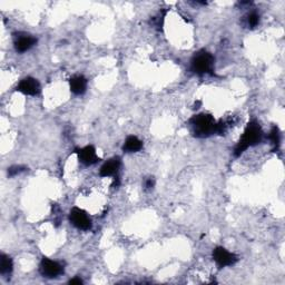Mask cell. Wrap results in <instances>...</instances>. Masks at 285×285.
I'll return each mask as SVG.
<instances>
[{
  "mask_svg": "<svg viewBox=\"0 0 285 285\" xmlns=\"http://www.w3.org/2000/svg\"><path fill=\"white\" fill-rule=\"evenodd\" d=\"M262 136H263V132H262L260 124L255 120L251 121V123L246 126L241 139H239L236 147H235L234 155L239 156L241 154L245 152L248 147L255 146V145L261 142Z\"/></svg>",
  "mask_w": 285,
  "mask_h": 285,
  "instance_id": "6da1fadb",
  "label": "cell"
},
{
  "mask_svg": "<svg viewBox=\"0 0 285 285\" xmlns=\"http://www.w3.org/2000/svg\"><path fill=\"white\" fill-rule=\"evenodd\" d=\"M189 123L192 125L193 133L197 137H207L216 133L217 123L214 117L210 114L195 115L189 120Z\"/></svg>",
  "mask_w": 285,
  "mask_h": 285,
  "instance_id": "7a4b0ae2",
  "label": "cell"
},
{
  "mask_svg": "<svg viewBox=\"0 0 285 285\" xmlns=\"http://www.w3.org/2000/svg\"><path fill=\"white\" fill-rule=\"evenodd\" d=\"M214 67V57L209 52L202 51L195 54L191 61V69L197 75L212 74Z\"/></svg>",
  "mask_w": 285,
  "mask_h": 285,
  "instance_id": "3957f363",
  "label": "cell"
},
{
  "mask_svg": "<svg viewBox=\"0 0 285 285\" xmlns=\"http://www.w3.org/2000/svg\"><path fill=\"white\" fill-rule=\"evenodd\" d=\"M69 220L71 224L76 226L77 228L83 230H88L92 228V220H90V217L84 210L78 209V207H74L70 211Z\"/></svg>",
  "mask_w": 285,
  "mask_h": 285,
  "instance_id": "277c9868",
  "label": "cell"
},
{
  "mask_svg": "<svg viewBox=\"0 0 285 285\" xmlns=\"http://www.w3.org/2000/svg\"><path fill=\"white\" fill-rule=\"evenodd\" d=\"M40 273L45 278L54 279L64 273V268L58 262L44 257L42 263H40Z\"/></svg>",
  "mask_w": 285,
  "mask_h": 285,
  "instance_id": "5b68a950",
  "label": "cell"
},
{
  "mask_svg": "<svg viewBox=\"0 0 285 285\" xmlns=\"http://www.w3.org/2000/svg\"><path fill=\"white\" fill-rule=\"evenodd\" d=\"M213 259L216 262V264L220 268H225V266H230L235 264L237 261V257L233 253L225 250L224 247H216L213 251Z\"/></svg>",
  "mask_w": 285,
  "mask_h": 285,
  "instance_id": "8992f818",
  "label": "cell"
},
{
  "mask_svg": "<svg viewBox=\"0 0 285 285\" xmlns=\"http://www.w3.org/2000/svg\"><path fill=\"white\" fill-rule=\"evenodd\" d=\"M17 90L29 96H36L40 92V85L37 79L33 77H26L17 86Z\"/></svg>",
  "mask_w": 285,
  "mask_h": 285,
  "instance_id": "52a82bcc",
  "label": "cell"
},
{
  "mask_svg": "<svg viewBox=\"0 0 285 285\" xmlns=\"http://www.w3.org/2000/svg\"><path fill=\"white\" fill-rule=\"evenodd\" d=\"M37 39L27 34H17L15 36V48L18 53H25L36 45Z\"/></svg>",
  "mask_w": 285,
  "mask_h": 285,
  "instance_id": "ba28073f",
  "label": "cell"
},
{
  "mask_svg": "<svg viewBox=\"0 0 285 285\" xmlns=\"http://www.w3.org/2000/svg\"><path fill=\"white\" fill-rule=\"evenodd\" d=\"M76 153L78 154V158L80 163H83L84 165H94L99 161V157L96 154V149L93 146H86L84 148L77 149Z\"/></svg>",
  "mask_w": 285,
  "mask_h": 285,
  "instance_id": "9c48e42d",
  "label": "cell"
},
{
  "mask_svg": "<svg viewBox=\"0 0 285 285\" xmlns=\"http://www.w3.org/2000/svg\"><path fill=\"white\" fill-rule=\"evenodd\" d=\"M120 167V160L118 157L112 158L107 161L101 169V176L102 177H110V176H115L118 173Z\"/></svg>",
  "mask_w": 285,
  "mask_h": 285,
  "instance_id": "30bf717a",
  "label": "cell"
},
{
  "mask_svg": "<svg viewBox=\"0 0 285 285\" xmlns=\"http://www.w3.org/2000/svg\"><path fill=\"white\" fill-rule=\"evenodd\" d=\"M69 86L71 93L75 95H83L87 88V79L81 75L74 76L69 80Z\"/></svg>",
  "mask_w": 285,
  "mask_h": 285,
  "instance_id": "8fae6325",
  "label": "cell"
},
{
  "mask_svg": "<svg viewBox=\"0 0 285 285\" xmlns=\"http://www.w3.org/2000/svg\"><path fill=\"white\" fill-rule=\"evenodd\" d=\"M143 148V142L136 136H129L124 143L123 149L126 153H135Z\"/></svg>",
  "mask_w": 285,
  "mask_h": 285,
  "instance_id": "7c38bea8",
  "label": "cell"
},
{
  "mask_svg": "<svg viewBox=\"0 0 285 285\" xmlns=\"http://www.w3.org/2000/svg\"><path fill=\"white\" fill-rule=\"evenodd\" d=\"M12 271V260L6 254L0 255V272L2 275L11 273Z\"/></svg>",
  "mask_w": 285,
  "mask_h": 285,
  "instance_id": "4fadbf2b",
  "label": "cell"
},
{
  "mask_svg": "<svg viewBox=\"0 0 285 285\" xmlns=\"http://www.w3.org/2000/svg\"><path fill=\"white\" fill-rule=\"evenodd\" d=\"M246 21H247V25H248V27H250V28H254V27L259 25L260 16L257 15L256 12H251L250 15L247 16Z\"/></svg>",
  "mask_w": 285,
  "mask_h": 285,
  "instance_id": "5bb4252c",
  "label": "cell"
},
{
  "mask_svg": "<svg viewBox=\"0 0 285 285\" xmlns=\"http://www.w3.org/2000/svg\"><path fill=\"white\" fill-rule=\"evenodd\" d=\"M270 139L275 147L279 146L280 144V132L277 127H273L270 133Z\"/></svg>",
  "mask_w": 285,
  "mask_h": 285,
  "instance_id": "9a60e30c",
  "label": "cell"
},
{
  "mask_svg": "<svg viewBox=\"0 0 285 285\" xmlns=\"http://www.w3.org/2000/svg\"><path fill=\"white\" fill-rule=\"evenodd\" d=\"M26 169L24 166H12L10 169H8V175L9 176H16L20 174L21 171H24Z\"/></svg>",
  "mask_w": 285,
  "mask_h": 285,
  "instance_id": "2e32d148",
  "label": "cell"
},
{
  "mask_svg": "<svg viewBox=\"0 0 285 285\" xmlns=\"http://www.w3.org/2000/svg\"><path fill=\"white\" fill-rule=\"evenodd\" d=\"M154 184H155V182H154V179L153 178H148L146 180V183H145V187L148 188V189H151L154 187Z\"/></svg>",
  "mask_w": 285,
  "mask_h": 285,
  "instance_id": "e0dca14e",
  "label": "cell"
},
{
  "mask_svg": "<svg viewBox=\"0 0 285 285\" xmlns=\"http://www.w3.org/2000/svg\"><path fill=\"white\" fill-rule=\"evenodd\" d=\"M69 283H70V284H81V283H83V281H81V280L78 279V278H75V279L70 280Z\"/></svg>",
  "mask_w": 285,
  "mask_h": 285,
  "instance_id": "ac0fdd59",
  "label": "cell"
}]
</instances>
